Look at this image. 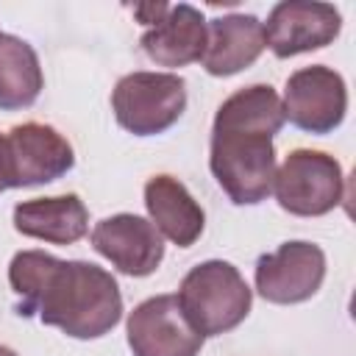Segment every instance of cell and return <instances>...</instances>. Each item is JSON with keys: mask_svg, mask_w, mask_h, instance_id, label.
<instances>
[{"mask_svg": "<svg viewBox=\"0 0 356 356\" xmlns=\"http://www.w3.org/2000/svg\"><path fill=\"white\" fill-rule=\"evenodd\" d=\"M19 317H39L72 339L106 337L122 320L117 278L92 261H67L44 250H19L8 264Z\"/></svg>", "mask_w": 356, "mask_h": 356, "instance_id": "obj_1", "label": "cell"}, {"mask_svg": "<svg viewBox=\"0 0 356 356\" xmlns=\"http://www.w3.org/2000/svg\"><path fill=\"white\" fill-rule=\"evenodd\" d=\"M284 122L281 97L270 83L236 89L220 103L211 125L209 170L231 203L256 206L273 192V136Z\"/></svg>", "mask_w": 356, "mask_h": 356, "instance_id": "obj_2", "label": "cell"}, {"mask_svg": "<svg viewBox=\"0 0 356 356\" xmlns=\"http://www.w3.org/2000/svg\"><path fill=\"white\" fill-rule=\"evenodd\" d=\"M175 298L186 320L203 339L234 331L253 306V292L248 281L231 261L222 259L195 264L184 275Z\"/></svg>", "mask_w": 356, "mask_h": 356, "instance_id": "obj_3", "label": "cell"}, {"mask_svg": "<svg viewBox=\"0 0 356 356\" xmlns=\"http://www.w3.org/2000/svg\"><path fill=\"white\" fill-rule=\"evenodd\" d=\"M117 122L134 136H156L172 128L186 108V83L175 72H131L111 92Z\"/></svg>", "mask_w": 356, "mask_h": 356, "instance_id": "obj_4", "label": "cell"}, {"mask_svg": "<svg viewBox=\"0 0 356 356\" xmlns=\"http://www.w3.org/2000/svg\"><path fill=\"white\" fill-rule=\"evenodd\" d=\"M273 192L284 211L295 217H323L342 203V164L323 150L298 147L275 167Z\"/></svg>", "mask_w": 356, "mask_h": 356, "instance_id": "obj_5", "label": "cell"}, {"mask_svg": "<svg viewBox=\"0 0 356 356\" xmlns=\"http://www.w3.org/2000/svg\"><path fill=\"white\" fill-rule=\"evenodd\" d=\"M284 120L306 134H331L342 125L348 111L345 78L325 64L300 67L286 78L284 86Z\"/></svg>", "mask_w": 356, "mask_h": 356, "instance_id": "obj_6", "label": "cell"}, {"mask_svg": "<svg viewBox=\"0 0 356 356\" xmlns=\"http://www.w3.org/2000/svg\"><path fill=\"white\" fill-rule=\"evenodd\" d=\"M256 292L267 303L292 306L314 298L325 281V253L306 239H289L273 253L259 256L253 270Z\"/></svg>", "mask_w": 356, "mask_h": 356, "instance_id": "obj_7", "label": "cell"}, {"mask_svg": "<svg viewBox=\"0 0 356 356\" xmlns=\"http://www.w3.org/2000/svg\"><path fill=\"white\" fill-rule=\"evenodd\" d=\"M128 348L134 356H197L203 337L186 320L175 295H153L128 314Z\"/></svg>", "mask_w": 356, "mask_h": 356, "instance_id": "obj_8", "label": "cell"}, {"mask_svg": "<svg viewBox=\"0 0 356 356\" xmlns=\"http://www.w3.org/2000/svg\"><path fill=\"white\" fill-rule=\"evenodd\" d=\"M342 31V14L320 0L275 3L264 22V42L275 58H292L331 44Z\"/></svg>", "mask_w": 356, "mask_h": 356, "instance_id": "obj_9", "label": "cell"}, {"mask_svg": "<svg viewBox=\"0 0 356 356\" xmlns=\"http://www.w3.org/2000/svg\"><path fill=\"white\" fill-rule=\"evenodd\" d=\"M11 186H39L58 181L75 167V150L64 134L47 122H22L6 134Z\"/></svg>", "mask_w": 356, "mask_h": 356, "instance_id": "obj_10", "label": "cell"}, {"mask_svg": "<svg viewBox=\"0 0 356 356\" xmlns=\"http://www.w3.org/2000/svg\"><path fill=\"white\" fill-rule=\"evenodd\" d=\"M92 248L111 261L120 273L131 278H145L156 273V267L164 259V236L156 231V225L139 214H111L103 217L92 228Z\"/></svg>", "mask_w": 356, "mask_h": 356, "instance_id": "obj_11", "label": "cell"}, {"mask_svg": "<svg viewBox=\"0 0 356 356\" xmlns=\"http://www.w3.org/2000/svg\"><path fill=\"white\" fill-rule=\"evenodd\" d=\"M209 39L203 53V70L214 78H228L248 70L261 50L264 42V22L253 14H225L206 22Z\"/></svg>", "mask_w": 356, "mask_h": 356, "instance_id": "obj_12", "label": "cell"}, {"mask_svg": "<svg viewBox=\"0 0 356 356\" xmlns=\"http://www.w3.org/2000/svg\"><path fill=\"white\" fill-rule=\"evenodd\" d=\"M206 39L209 31L203 14L189 3H178L170 6L167 14L142 33L139 44L159 67H186L203 58Z\"/></svg>", "mask_w": 356, "mask_h": 356, "instance_id": "obj_13", "label": "cell"}, {"mask_svg": "<svg viewBox=\"0 0 356 356\" xmlns=\"http://www.w3.org/2000/svg\"><path fill=\"white\" fill-rule=\"evenodd\" d=\"M145 209L156 231L178 248H192L206 228V214L200 203L192 197V192L178 178L164 175V172L147 178Z\"/></svg>", "mask_w": 356, "mask_h": 356, "instance_id": "obj_14", "label": "cell"}, {"mask_svg": "<svg viewBox=\"0 0 356 356\" xmlns=\"http://www.w3.org/2000/svg\"><path fill=\"white\" fill-rule=\"evenodd\" d=\"M14 228L31 239L72 245L89 231V209L75 192L19 200L14 206Z\"/></svg>", "mask_w": 356, "mask_h": 356, "instance_id": "obj_15", "label": "cell"}, {"mask_svg": "<svg viewBox=\"0 0 356 356\" xmlns=\"http://www.w3.org/2000/svg\"><path fill=\"white\" fill-rule=\"evenodd\" d=\"M44 89V75L36 50L0 31V111H22L36 103Z\"/></svg>", "mask_w": 356, "mask_h": 356, "instance_id": "obj_16", "label": "cell"}, {"mask_svg": "<svg viewBox=\"0 0 356 356\" xmlns=\"http://www.w3.org/2000/svg\"><path fill=\"white\" fill-rule=\"evenodd\" d=\"M167 8H170L167 3H145V6H136L134 14L139 17L142 25H156V22L167 14Z\"/></svg>", "mask_w": 356, "mask_h": 356, "instance_id": "obj_17", "label": "cell"}, {"mask_svg": "<svg viewBox=\"0 0 356 356\" xmlns=\"http://www.w3.org/2000/svg\"><path fill=\"white\" fill-rule=\"evenodd\" d=\"M11 186V164H8V145H6V134H0V195Z\"/></svg>", "mask_w": 356, "mask_h": 356, "instance_id": "obj_18", "label": "cell"}, {"mask_svg": "<svg viewBox=\"0 0 356 356\" xmlns=\"http://www.w3.org/2000/svg\"><path fill=\"white\" fill-rule=\"evenodd\" d=\"M0 356H19L17 350H11L8 345H0Z\"/></svg>", "mask_w": 356, "mask_h": 356, "instance_id": "obj_19", "label": "cell"}]
</instances>
